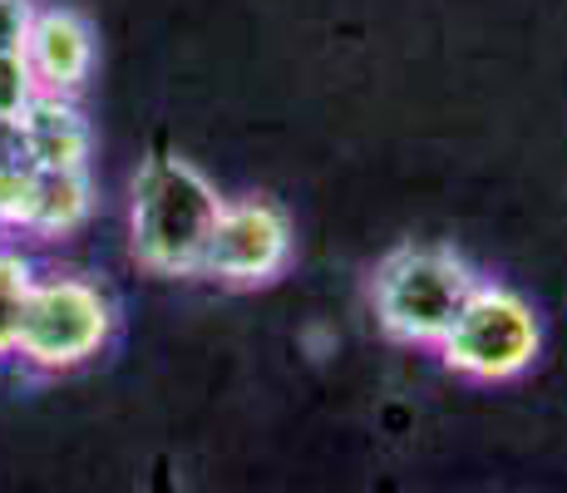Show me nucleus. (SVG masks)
I'll list each match as a JSON object with an SVG mask.
<instances>
[{
  "instance_id": "423d86ee",
  "label": "nucleus",
  "mask_w": 567,
  "mask_h": 493,
  "mask_svg": "<svg viewBox=\"0 0 567 493\" xmlns=\"http://www.w3.org/2000/svg\"><path fill=\"white\" fill-rule=\"evenodd\" d=\"M20 54H25L40 94L74 99L94 74V30L70 6H35L25 40H20Z\"/></svg>"
},
{
  "instance_id": "6e6552de",
  "label": "nucleus",
  "mask_w": 567,
  "mask_h": 493,
  "mask_svg": "<svg viewBox=\"0 0 567 493\" xmlns=\"http://www.w3.org/2000/svg\"><path fill=\"white\" fill-rule=\"evenodd\" d=\"M94 213L90 168H35L20 227L35 237H64Z\"/></svg>"
},
{
  "instance_id": "20e7f679",
  "label": "nucleus",
  "mask_w": 567,
  "mask_h": 493,
  "mask_svg": "<svg viewBox=\"0 0 567 493\" xmlns=\"http://www.w3.org/2000/svg\"><path fill=\"white\" fill-rule=\"evenodd\" d=\"M543 350V321L518 291L498 281H478L464 311L454 316L450 336L440 341V356L454 376L464 380H514L538 360Z\"/></svg>"
},
{
  "instance_id": "f257e3e1",
  "label": "nucleus",
  "mask_w": 567,
  "mask_h": 493,
  "mask_svg": "<svg viewBox=\"0 0 567 493\" xmlns=\"http://www.w3.org/2000/svg\"><path fill=\"white\" fill-rule=\"evenodd\" d=\"M223 203L227 197H217L198 163L178 153H154L134 173V193H128V247L138 267L158 277H203L207 237Z\"/></svg>"
},
{
  "instance_id": "7ed1b4c3",
  "label": "nucleus",
  "mask_w": 567,
  "mask_h": 493,
  "mask_svg": "<svg viewBox=\"0 0 567 493\" xmlns=\"http://www.w3.org/2000/svg\"><path fill=\"white\" fill-rule=\"evenodd\" d=\"M114 336V306L84 277H35L20 316L16 356L35 376H70L90 366Z\"/></svg>"
},
{
  "instance_id": "9b49d317",
  "label": "nucleus",
  "mask_w": 567,
  "mask_h": 493,
  "mask_svg": "<svg viewBox=\"0 0 567 493\" xmlns=\"http://www.w3.org/2000/svg\"><path fill=\"white\" fill-rule=\"evenodd\" d=\"M35 94L40 90H35V74H30L25 54H20V50H0V119H20Z\"/></svg>"
},
{
  "instance_id": "39448f33",
  "label": "nucleus",
  "mask_w": 567,
  "mask_h": 493,
  "mask_svg": "<svg viewBox=\"0 0 567 493\" xmlns=\"http://www.w3.org/2000/svg\"><path fill=\"white\" fill-rule=\"evenodd\" d=\"M291 217L271 197H237L223 203L217 227L207 237L203 277H217L227 287H267L291 261Z\"/></svg>"
},
{
  "instance_id": "9d476101",
  "label": "nucleus",
  "mask_w": 567,
  "mask_h": 493,
  "mask_svg": "<svg viewBox=\"0 0 567 493\" xmlns=\"http://www.w3.org/2000/svg\"><path fill=\"white\" fill-rule=\"evenodd\" d=\"M30 287H35V267L25 251L0 247V360L16 356V336H20V316H25Z\"/></svg>"
},
{
  "instance_id": "f8f14e48",
  "label": "nucleus",
  "mask_w": 567,
  "mask_h": 493,
  "mask_svg": "<svg viewBox=\"0 0 567 493\" xmlns=\"http://www.w3.org/2000/svg\"><path fill=\"white\" fill-rule=\"evenodd\" d=\"M35 16V0H0V50H20Z\"/></svg>"
},
{
  "instance_id": "f03ea898",
  "label": "nucleus",
  "mask_w": 567,
  "mask_h": 493,
  "mask_svg": "<svg viewBox=\"0 0 567 493\" xmlns=\"http://www.w3.org/2000/svg\"><path fill=\"white\" fill-rule=\"evenodd\" d=\"M474 267L450 247H400L375 267V321L400 346H440L474 296Z\"/></svg>"
},
{
  "instance_id": "1a4fd4ad",
  "label": "nucleus",
  "mask_w": 567,
  "mask_h": 493,
  "mask_svg": "<svg viewBox=\"0 0 567 493\" xmlns=\"http://www.w3.org/2000/svg\"><path fill=\"white\" fill-rule=\"evenodd\" d=\"M30 178H35V163L25 153L16 119H0V227H20L30 197Z\"/></svg>"
},
{
  "instance_id": "0eeeda50",
  "label": "nucleus",
  "mask_w": 567,
  "mask_h": 493,
  "mask_svg": "<svg viewBox=\"0 0 567 493\" xmlns=\"http://www.w3.org/2000/svg\"><path fill=\"white\" fill-rule=\"evenodd\" d=\"M16 124H20V138H25V153L35 168H90L94 134L74 99L35 94Z\"/></svg>"
}]
</instances>
